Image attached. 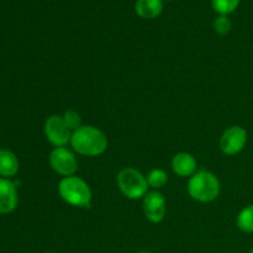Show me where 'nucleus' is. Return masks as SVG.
Returning a JSON list of instances; mask_svg holds the SVG:
<instances>
[{
	"instance_id": "f257e3e1",
	"label": "nucleus",
	"mask_w": 253,
	"mask_h": 253,
	"mask_svg": "<svg viewBox=\"0 0 253 253\" xmlns=\"http://www.w3.org/2000/svg\"><path fill=\"white\" fill-rule=\"evenodd\" d=\"M71 145L79 155L95 157L103 155L108 148V137L94 126H81L72 133Z\"/></svg>"
},
{
	"instance_id": "f03ea898",
	"label": "nucleus",
	"mask_w": 253,
	"mask_h": 253,
	"mask_svg": "<svg viewBox=\"0 0 253 253\" xmlns=\"http://www.w3.org/2000/svg\"><path fill=\"white\" fill-rule=\"evenodd\" d=\"M188 193L194 200L210 203L220 194V182L216 175L205 169H200L192 175L188 183Z\"/></svg>"
},
{
	"instance_id": "7ed1b4c3",
	"label": "nucleus",
	"mask_w": 253,
	"mask_h": 253,
	"mask_svg": "<svg viewBox=\"0 0 253 253\" xmlns=\"http://www.w3.org/2000/svg\"><path fill=\"white\" fill-rule=\"evenodd\" d=\"M58 193L64 202L73 207L85 208L90 205V188L82 178L76 175L64 177L58 184Z\"/></svg>"
},
{
	"instance_id": "20e7f679",
	"label": "nucleus",
	"mask_w": 253,
	"mask_h": 253,
	"mask_svg": "<svg viewBox=\"0 0 253 253\" xmlns=\"http://www.w3.org/2000/svg\"><path fill=\"white\" fill-rule=\"evenodd\" d=\"M118 185L121 193L128 199H140L147 194V179L135 168L121 169L118 174Z\"/></svg>"
},
{
	"instance_id": "39448f33",
	"label": "nucleus",
	"mask_w": 253,
	"mask_h": 253,
	"mask_svg": "<svg viewBox=\"0 0 253 253\" xmlns=\"http://www.w3.org/2000/svg\"><path fill=\"white\" fill-rule=\"evenodd\" d=\"M44 135L47 140L56 147H64L71 142L72 133L67 127L63 118L58 115H52L44 123Z\"/></svg>"
},
{
	"instance_id": "423d86ee",
	"label": "nucleus",
	"mask_w": 253,
	"mask_h": 253,
	"mask_svg": "<svg viewBox=\"0 0 253 253\" xmlns=\"http://www.w3.org/2000/svg\"><path fill=\"white\" fill-rule=\"evenodd\" d=\"M49 165L52 169L63 177L74 175L78 168V162L73 153L66 147H56L49 155Z\"/></svg>"
},
{
	"instance_id": "0eeeda50",
	"label": "nucleus",
	"mask_w": 253,
	"mask_h": 253,
	"mask_svg": "<svg viewBox=\"0 0 253 253\" xmlns=\"http://www.w3.org/2000/svg\"><path fill=\"white\" fill-rule=\"evenodd\" d=\"M247 142V132L241 126H231L222 133L220 148L227 156L237 155L244 150Z\"/></svg>"
},
{
	"instance_id": "6e6552de",
	"label": "nucleus",
	"mask_w": 253,
	"mask_h": 253,
	"mask_svg": "<svg viewBox=\"0 0 253 253\" xmlns=\"http://www.w3.org/2000/svg\"><path fill=\"white\" fill-rule=\"evenodd\" d=\"M166 199L160 192H148L143 197V211L146 217L153 224H158L166 216Z\"/></svg>"
},
{
	"instance_id": "1a4fd4ad",
	"label": "nucleus",
	"mask_w": 253,
	"mask_h": 253,
	"mask_svg": "<svg viewBox=\"0 0 253 253\" xmlns=\"http://www.w3.org/2000/svg\"><path fill=\"white\" fill-rule=\"evenodd\" d=\"M17 207L16 185L6 178H0V214H9Z\"/></svg>"
},
{
	"instance_id": "9d476101",
	"label": "nucleus",
	"mask_w": 253,
	"mask_h": 253,
	"mask_svg": "<svg viewBox=\"0 0 253 253\" xmlns=\"http://www.w3.org/2000/svg\"><path fill=\"white\" fill-rule=\"evenodd\" d=\"M197 161L188 152H179L173 157L172 169L180 177H190L197 172Z\"/></svg>"
},
{
	"instance_id": "9b49d317",
	"label": "nucleus",
	"mask_w": 253,
	"mask_h": 253,
	"mask_svg": "<svg viewBox=\"0 0 253 253\" xmlns=\"http://www.w3.org/2000/svg\"><path fill=\"white\" fill-rule=\"evenodd\" d=\"M17 170H19V161L15 153L1 148L0 150V175L5 178L14 177L16 175Z\"/></svg>"
},
{
	"instance_id": "f8f14e48",
	"label": "nucleus",
	"mask_w": 253,
	"mask_h": 253,
	"mask_svg": "<svg viewBox=\"0 0 253 253\" xmlns=\"http://www.w3.org/2000/svg\"><path fill=\"white\" fill-rule=\"evenodd\" d=\"M136 12L143 19H155L162 12V0H137Z\"/></svg>"
},
{
	"instance_id": "ddd939ff",
	"label": "nucleus",
	"mask_w": 253,
	"mask_h": 253,
	"mask_svg": "<svg viewBox=\"0 0 253 253\" xmlns=\"http://www.w3.org/2000/svg\"><path fill=\"white\" fill-rule=\"evenodd\" d=\"M236 222L241 231L253 232V204L240 211Z\"/></svg>"
},
{
	"instance_id": "4468645a",
	"label": "nucleus",
	"mask_w": 253,
	"mask_h": 253,
	"mask_svg": "<svg viewBox=\"0 0 253 253\" xmlns=\"http://www.w3.org/2000/svg\"><path fill=\"white\" fill-rule=\"evenodd\" d=\"M147 183L150 187L155 188V189H160V188L165 187L166 183L168 180L167 173L163 169H160V168H155V169L151 170L147 175Z\"/></svg>"
},
{
	"instance_id": "2eb2a0df",
	"label": "nucleus",
	"mask_w": 253,
	"mask_h": 253,
	"mask_svg": "<svg viewBox=\"0 0 253 253\" xmlns=\"http://www.w3.org/2000/svg\"><path fill=\"white\" fill-rule=\"evenodd\" d=\"M239 2L240 0H212V7L220 15L226 16L227 14H231L236 10Z\"/></svg>"
},
{
	"instance_id": "dca6fc26",
	"label": "nucleus",
	"mask_w": 253,
	"mask_h": 253,
	"mask_svg": "<svg viewBox=\"0 0 253 253\" xmlns=\"http://www.w3.org/2000/svg\"><path fill=\"white\" fill-rule=\"evenodd\" d=\"M62 118H63L67 127H68L71 131H73V132L76 130H78V128L82 126V118L77 111L67 110L66 113L63 114Z\"/></svg>"
},
{
	"instance_id": "f3484780",
	"label": "nucleus",
	"mask_w": 253,
	"mask_h": 253,
	"mask_svg": "<svg viewBox=\"0 0 253 253\" xmlns=\"http://www.w3.org/2000/svg\"><path fill=\"white\" fill-rule=\"evenodd\" d=\"M215 31L219 35H226L231 29V21L226 16H219L214 22Z\"/></svg>"
},
{
	"instance_id": "a211bd4d",
	"label": "nucleus",
	"mask_w": 253,
	"mask_h": 253,
	"mask_svg": "<svg viewBox=\"0 0 253 253\" xmlns=\"http://www.w3.org/2000/svg\"><path fill=\"white\" fill-rule=\"evenodd\" d=\"M250 253H253V249L251 250V251H250Z\"/></svg>"
},
{
	"instance_id": "6ab92c4d",
	"label": "nucleus",
	"mask_w": 253,
	"mask_h": 253,
	"mask_svg": "<svg viewBox=\"0 0 253 253\" xmlns=\"http://www.w3.org/2000/svg\"><path fill=\"white\" fill-rule=\"evenodd\" d=\"M47 253H54V252H47Z\"/></svg>"
}]
</instances>
